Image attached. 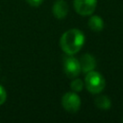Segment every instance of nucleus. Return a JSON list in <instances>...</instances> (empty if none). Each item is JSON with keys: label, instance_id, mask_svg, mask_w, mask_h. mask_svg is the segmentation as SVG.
Instances as JSON below:
<instances>
[{"label": "nucleus", "instance_id": "obj_2", "mask_svg": "<svg viewBox=\"0 0 123 123\" xmlns=\"http://www.w3.org/2000/svg\"><path fill=\"white\" fill-rule=\"evenodd\" d=\"M106 85L105 78L97 71L91 70L86 73L85 78V86L86 89L91 93H100Z\"/></svg>", "mask_w": 123, "mask_h": 123}, {"label": "nucleus", "instance_id": "obj_6", "mask_svg": "<svg viewBox=\"0 0 123 123\" xmlns=\"http://www.w3.org/2000/svg\"><path fill=\"white\" fill-rule=\"evenodd\" d=\"M80 65H81V71L84 73H87L91 70H93L96 66V62L93 56L90 54H84L80 59Z\"/></svg>", "mask_w": 123, "mask_h": 123}, {"label": "nucleus", "instance_id": "obj_9", "mask_svg": "<svg viewBox=\"0 0 123 123\" xmlns=\"http://www.w3.org/2000/svg\"><path fill=\"white\" fill-rule=\"evenodd\" d=\"M95 105L100 110H109L111 106V100L106 95H99L95 98Z\"/></svg>", "mask_w": 123, "mask_h": 123}, {"label": "nucleus", "instance_id": "obj_10", "mask_svg": "<svg viewBox=\"0 0 123 123\" xmlns=\"http://www.w3.org/2000/svg\"><path fill=\"white\" fill-rule=\"evenodd\" d=\"M70 87H71V89H72L73 91L79 92V91H81V90L83 89V87H84V83H83V81H82L81 79H79V78H76V79L73 78V81H72L71 84H70Z\"/></svg>", "mask_w": 123, "mask_h": 123}, {"label": "nucleus", "instance_id": "obj_1", "mask_svg": "<svg viewBox=\"0 0 123 123\" xmlns=\"http://www.w3.org/2000/svg\"><path fill=\"white\" fill-rule=\"evenodd\" d=\"M85 43V36L79 29H70L62 34L60 39V45L62 51L72 56L78 53Z\"/></svg>", "mask_w": 123, "mask_h": 123}, {"label": "nucleus", "instance_id": "obj_3", "mask_svg": "<svg viewBox=\"0 0 123 123\" xmlns=\"http://www.w3.org/2000/svg\"><path fill=\"white\" fill-rule=\"evenodd\" d=\"M62 105L68 112H76L81 107V99L75 92H66L62 98Z\"/></svg>", "mask_w": 123, "mask_h": 123}, {"label": "nucleus", "instance_id": "obj_12", "mask_svg": "<svg viewBox=\"0 0 123 123\" xmlns=\"http://www.w3.org/2000/svg\"><path fill=\"white\" fill-rule=\"evenodd\" d=\"M26 2L32 7H38L42 4L43 0H26Z\"/></svg>", "mask_w": 123, "mask_h": 123}, {"label": "nucleus", "instance_id": "obj_4", "mask_svg": "<svg viewBox=\"0 0 123 123\" xmlns=\"http://www.w3.org/2000/svg\"><path fill=\"white\" fill-rule=\"evenodd\" d=\"M97 6V0H74L75 11L83 15H90L94 12Z\"/></svg>", "mask_w": 123, "mask_h": 123}, {"label": "nucleus", "instance_id": "obj_8", "mask_svg": "<svg viewBox=\"0 0 123 123\" xmlns=\"http://www.w3.org/2000/svg\"><path fill=\"white\" fill-rule=\"evenodd\" d=\"M88 27L94 32H100L104 28V21L98 15H91L87 22Z\"/></svg>", "mask_w": 123, "mask_h": 123}, {"label": "nucleus", "instance_id": "obj_7", "mask_svg": "<svg viewBox=\"0 0 123 123\" xmlns=\"http://www.w3.org/2000/svg\"><path fill=\"white\" fill-rule=\"evenodd\" d=\"M68 13V5L64 0H58L53 5V14L58 19L64 18Z\"/></svg>", "mask_w": 123, "mask_h": 123}, {"label": "nucleus", "instance_id": "obj_5", "mask_svg": "<svg viewBox=\"0 0 123 123\" xmlns=\"http://www.w3.org/2000/svg\"><path fill=\"white\" fill-rule=\"evenodd\" d=\"M63 71L68 78H76L81 73L79 60L74 57H67L63 61Z\"/></svg>", "mask_w": 123, "mask_h": 123}, {"label": "nucleus", "instance_id": "obj_11", "mask_svg": "<svg viewBox=\"0 0 123 123\" xmlns=\"http://www.w3.org/2000/svg\"><path fill=\"white\" fill-rule=\"evenodd\" d=\"M7 99V92H6V89L0 85V105L4 104L5 101Z\"/></svg>", "mask_w": 123, "mask_h": 123}]
</instances>
